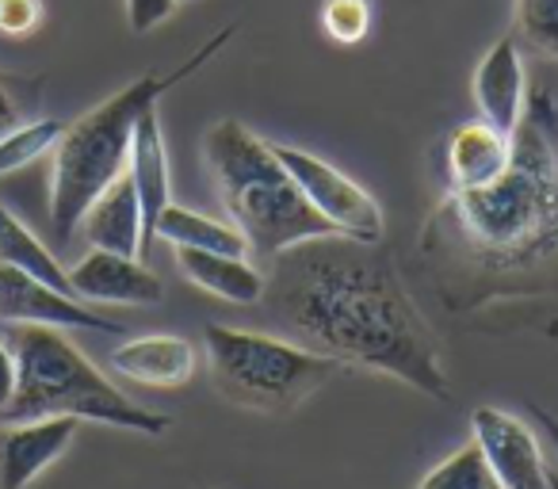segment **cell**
<instances>
[{"mask_svg": "<svg viewBox=\"0 0 558 489\" xmlns=\"http://www.w3.org/2000/svg\"><path fill=\"white\" fill-rule=\"evenodd\" d=\"M260 303L299 344L337 364L390 375L440 402L451 398L440 341L379 241L344 233L299 241L271 257Z\"/></svg>", "mask_w": 558, "mask_h": 489, "instance_id": "cell-1", "label": "cell"}, {"mask_svg": "<svg viewBox=\"0 0 558 489\" xmlns=\"http://www.w3.org/2000/svg\"><path fill=\"white\" fill-rule=\"evenodd\" d=\"M459 241L489 268H527L558 253V115L535 96L512 134V161L478 192H451L444 207Z\"/></svg>", "mask_w": 558, "mask_h": 489, "instance_id": "cell-2", "label": "cell"}, {"mask_svg": "<svg viewBox=\"0 0 558 489\" xmlns=\"http://www.w3.org/2000/svg\"><path fill=\"white\" fill-rule=\"evenodd\" d=\"M230 39H233V27L215 32L172 73H165V77H157V73L138 77L123 93L96 103L77 123L65 126L62 138L54 142V169H50V225H54L58 241H70L73 230L81 225V218H85V210L96 203V195L126 172V157H131L138 119L149 108H157V100L177 81L199 73Z\"/></svg>", "mask_w": 558, "mask_h": 489, "instance_id": "cell-3", "label": "cell"}, {"mask_svg": "<svg viewBox=\"0 0 558 489\" xmlns=\"http://www.w3.org/2000/svg\"><path fill=\"white\" fill-rule=\"evenodd\" d=\"M203 161L215 180L230 222L248 241V253L276 257L299 241L337 233L318 210L306 203L291 172L279 164L271 142L253 134L238 119H218L203 134Z\"/></svg>", "mask_w": 558, "mask_h": 489, "instance_id": "cell-4", "label": "cell"}, {"mask_svg": "<svg viewBox=\"0 0 558 489\" xmlns=\"http://www.w3.org/2000/svg\"><path fill=\"white\" fill-rule=\"evenodd\" d=\"M16 356V394L0 413V425H24L39 417L100 420L111 428H131L142 436H165L172 417L131 402L111 379H104L93 359L50 326L0 329Z\"/></svg>", "mask_w": 558, "mask_h": 489, "instance_id": "cell-5", "label": "cell"}, {"mask_svg": "<svg viewBox=\"0 0 558 489\" xmlns=\"http://www.w3.org/2000/svg\"><path fill=\"white\" fill-rule=\"evenodd\" d=\"M203 344H207L210 382L218 394L230 405L271 413V417L295 413L341 371L333 356H322L299 341H279V337L248 333L218 321L203 329Z\"/></svg>", "mask_w": 558, "mask_h": 489, "instance_id": "cell-6", "label": "cell"}, {"mask_svg": "<svg viewBox=\"0 0 558 489\" xmlns=\"http://www.w3.org/2000/svg\"><path fill=\"white\" fill-rule=\"evenodd\" d=\"M279 164L291 172V180L299 184V192L306 195L314 210L333 225L344 237H360V241H379L383 237V210L356 180H349L341 169H333L322 157L306 154V149L295 146H276Z\"/></svg>", "mask_w": 558, "mask_h": 489, "instance_id": "cell-7", "label": "cell"}, {"mask_svg": "<svg viewBox=\"0 0 558 489\" xmlns=\"http://www.w3.org/2000/svg\"><path fill=\"white\" fill-rule=\"evenodd\" d=\"M0 326H50V329H88V333L123 337V326L88 310L81 298L39 283L16 268L0 265Z\"/></svg>", "mask_w": 558, "mask_h": 489, "instance_id": "cell-8", "label": "cell"}, {"mask_svg": "<svg viewBox=\"0 0 558 489\" xmlns=\"http://www.w3.org/2000/svg\"><path fill=\"white\" fill-rule=\"evenodd\" d=\"M474 443L486 455L489 470L497 474L505 489H550L547 486V459H543L539 436L524 425L520 417L494 405H478L471 413Z\"/></svg>", "mask_w": 558, "mask_h": 489, "instance_id": "cell-9", "label": "cell"}, {"mask_svg": "<svg viewBox=\"0 0 558 489\" xmlns=\"http://www.w3.org/2000/svg\"><path fill=\"white\" fill-rule=\"evenodd\" d=\"M70 288L81 303H119V306H161L165 283L138 257L93 249L70 268Z\"/></svg>", "mask_w": 558, "mask_h": 489, "instance_id": "cell-10", "label": "cell"}, {"mask_svg": "<svg viewBox=\"0 0 558 489\" xmlns=\"http://www.w3.org/2000/svg\"><path fill=\"white\" fill-rule=\"evenodd\" d=\"M77 417H39L0 432V489H27L77 436Z\"/></svg>", "mask_w": 558, "mask_h": 489, "instance_id": "cell-11", "label": "cell"}, {"mask_svg": "<svg viewBox=\"0 0 558 489\" xmlns=\"http://www.w3.org/2000/svg\"><path fill=\"white\" fill-rule=\"evenodd\" d=\"M474 100H478L482 123H489L501 134H517L524 119L527 85H524V62L512 39H501L486 50V58L474 70Z\"/></svg>", "mask_w": 558, "mask_h": 489, "instance_id": "cell-12", "label": "cell"}, {"mask_svg": "<svg viewBox=\"0 0 558 489\" xmlns=\"http://www.w3.org/2000/svg\"><path fill=\"white\" fill-rule=\"evenodd\" d=\"M126 176L134 184L142 207V233H146V253L157 241V218L169 207V157H165V134L157 108H149L134 126L131 157H126Z\"/></svg>", "mask_w": 558, "mask_h": 489, "instance_id": "cell-13", "label": "cell"}, {"mask_svg": "<svg viewBox=\"0 0 558 489\" xmlns=\"http://www.w3.org/2000/svg\"><path fill=\"white\" fill-rule=\"evenodd\" d=\"M88 245L93 249L123 253V257H146V233H142V207L134 195L131 176H119L96 195V203L81 218Z\"/></svg>", "mask_w": 558, "mask_h": 489, "instance_id": "cell-14", "label": "cell"}, {"mask_svg": "<svg viewBox=\"0 0 558 489\" xmlns=\"http://www.w3.org/2000/svg\"><path fill=\"white\" fill-rule=\"evenodd\" d=\"M111 367L142 387H184L195 375V349L169 333L134 337L111 352Z\"/></svg>", "mask_w": 558, "mask_h": 489, "instance_id": "cell-15", "label": "cell"}, {"mask_svg": "<svg viewBox=\"0 0 558 489\" xmlns=\"http://www.w3.org/2000/svg\"><path fill=\"white\" fill-rule=\"evenodd\" d=\"M512 161V138L489 123H463L448 138V184L451 192H478L494 184Z\"/></svg>", "mask_w": 558, "mask_h": 489, "instance_id": "cell-16", "label": "cell"}, {"mask_svg": "<svg viewBox=\"0 0 558 489\" xmlns=\"http://www.w3.org/2000/svg\"><path fill=\"white\" fill-rule=\"evenodd\" d=\"M177 265L187 276V283L203 288L207 295L226 298L233 306H253L264 298L268 276L248 265V257L230 253H203V249H177Z\"/></svg>", "mask_w": 558, "mask_h": 489, "instance_id": "cell-17", "label": "cell"}, {"mask_svg": "<svg viewBox=\"0 0 558 489\" xmlns=\"http://www.w3.org/2000/svg\"><path fill=\"white\" fill-rule=\"evenodd\" d=\"M157 237L169 241L172 249H203V253H230L248 257V241L233 222H218L199 210H187L180 203H169L157 218Z\"/></svg>", "mask_w": 558, "mask_h": 489, "instance_id": "cell-18", "label": "cell"}, {"mask_svg": "<svg viewBox=\"0 0 558 489\" xmlns=\"http://www.w3.org/2000/svg\"><path fill=\"white\" fill-rule=\"evenodd\" d=\"M0 265H9V268H16V272L32 276V280L50 283V288L73 295L70 272L58 265L54 253H50L47 245H43V241L27 230V225L20 222L9 207H4V203H0ZM73 298H77V295H73Z\"/></svg>", "mask_w": 558, "mask_h": 489, "instance_id": "cell-19", "label": "cell"}, {"mask_svg": "<svg viewBox=\"0 0 558 489\" xmlns=\"http://www.w3.org/2000/svg\"><path fill=\"white\" fill-rule=\"evenodd\" d=\"M417 489H505V486L497 481V474L489 470L482 448L471 440L459 451H451L440 466H433V470L421 478Z\"/></svg>", "mask_w": 558, "mask_h": 489, "instance_id": "cell-20", "label": "cell"}, {"mask_svg": "<svg viewBox=\"0 0 558 489\" xmlns=\"http://www.w3.org/2000/svg\"><path fill=\"white\" fill-rule=\"evenodd\" d=\"M62 131L65 126L58 119H35V123H24L20 131H12L9 138H0V176H9V172L50 154L54 142L62 138Z\"/></svg>", "mask_w": 558, "mask_h": 489, "instance_id": "cell-21", "label": "cell"}, {"mask_svg": "<svg viewBox=\"0 0 558 489\" xmlns=\"http://www.w3.org/2000/svg\"><path fill=\"white\" fill-rule=\"evenodd\" d=\"M375 20L372 0H322V27L341 47H356L367 39Z\"/></svg>", "mask_w": 558, "mask_h": 489, "instance_id": "cell-22", "label": "cell"}, {"mask_svg": "<svg viewBox=\"0 0 558 489\" xmlns=\"http://www.w3.org/2000/svg\"><path fill=\"white\" fill-rule=\"evenodd\" d=\"M517 32L532 50L558 62V0H517Z\"/></svg>", "mask_w": 558, "mask_h": 489, "instance_id": "cell-23", "label": "cell"}, {"mask_svg": "<svg viewBox=\"0 0 558 489\" xmlns=\"http://www.w3.org/2000/svg\"><path fill=\"white\" fill-rule=\"evenodd\" d=\"M27 81L0 73V138H9L12 131L27 123Z\"/></svg>", "mask_w": 558, "mask_h": 489, "instance_id": "cell-24", "label": "cell"}, {"mask_svg": "<svg viewBox=\"0 0 558 489\" xmlns=\"http://www.w3.org/2000/svg\"><path fill=\"white\" fill-rule=\"evenodd\" d=\"M43 24V0H0V35L24 39L39 32Z\"/></svg>", "mask_w": 558, "mask_h": 489, "instance_id": "cell-25", "label": "cell"}, {"mask_svg": "<svg viewBox=\"0 0 558 489\" xmlns=\"http://www.w3.org/2000/svg\"><path fill=\"white\" fill-rule=\"evenodd\" d=\"M177 4L180 0H126V24H131L134 35H146L154 27H161Z\"/></svg>", "mask_w": 558, "mask_h": 489, "instance_id": "cell-26", "label": "cell"}, {"mask_svg": "<svg viewBox=\"0 0 558 489\" xmlns=\"http://www.w3.org/2000/svg\"><path fill=\"white\" fill-rule=\"evenodd\" d=\"M12 394H16V356H12L9 341L0 333V413L12 402Z\"/></svg>", "mask_w": 558, "mask_h": 489, "instance_id": "cell-27", "label": "cell"}, {"mask_svg": "<svg viewBox=\"0 0 558 489\" xmlns=\"http://www.w3.org/2000/svg\"><path fill=\"white\" fill-rule=\"evenodd\" d=\"M532 417H535V425L543 428V436H547L550 448H555V455H558V417L547 409H539V405H532Z\"/></svg>", "mask_w": 558, "mask_h": 489, "instance_id": "cell-28", "label": "cell"}, {"mask_svg": "<svg viewBox=\"0 0 558 489\" xmlns=\"http://www.w3.org/2000/svg\"><path fill=\"white\" fill-rule=\"evenodd\" d=\"M547 486H550V489H558V470H550V474H547Z\"/></svg>", "mask_w": 558, "mask_h": 489, "instance_id": "cell-29", "label": "cell"}, {"mask_svg": "<svg viewBox=\"0 0 558 489\" xmlns=\"http://www.w3.org/2000/svg\"><path fill=\"white\" fill-rule=\"evenodd\" d=\"M199 489H210V486H199Z\"/></svg>", "mask_w": 558, "mask_h": 489, "instance_id": "cell-30", "label": "cell"}]
</instances>
